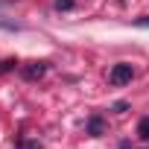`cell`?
Here are the masks:
<instances>
[{
	"instance_id": "1",
	"label": "cell",
	"mask_w": 149,
	"mask_h": 149,
	"mask_svg": "<svg viewBox=\"0 0 149 149\" xmlns=\"http://www.w3.org/2000/svg\"><path fill=\"white\" fill-rule=\"evenodd\" d=\"M132 76H134V70H132V64L120 61V64H114V67H111V73H108V82H111L114 88H120V85L132 82Z\"/></svg>"
},
{
	"instance_id": "9",
	"label": "cell",
	"mask_w": 149,
	"mask_h": 149,
	"mask_svg": "<svg viewBox=\"0 0 149 149\" xmlns=\"http://www.w3.org/2000/svg\"><path fill=\"white\" fill-rule=\"evenodd\" d=\"M137 26H149V18H140V21H137Z\"/></svg>"
},
{
	"instance_id": "2",
	"label": "cell",
	"mask_w": 149,
	"mask_h": 149,
	"mask_svg": "<svg viewBox=\"0 0 149 149\" xmlns=\"http://www.w3.org/2000/svg\"><path fill=\"white\" fill-rule=\"evenodd\" d=\"M21 73H24V79H41L47 73V61H29L26 67H21Z\"/></svg>"
},
{
	"instance_id": "3",
	"label": "cell",
	"mask_w": 149,
	"mask_h": 149,
	"mask_svg": "<svg viewBox=\"0 0 149 149\" xmlns=\"http://www.w3.org/2000/svg\"><path fill=\"white\" fill-rule=\"evenodd\" d=\"M137 134H140L143 140H149V117H143V120L137 123Z\"/></svg>"
},
{
	"instance_id": "7",
	"label": "cell",
	"mask_w": 149,
	"mask_h": 149,
	"mask_svg": "<svg viewBox=\"0 0 149 149\" xmlns=\"http://www.w3.org/2000/svg\"><path fill=\"white\" fill-rule=\"evenodd\" d=\"M15 67V61H0V73H6V70H12Z\"/></svg>"
},
{
	"instance_id": "4",
	"label": "cell",
	"mask_w": 149,
	"mask_h": 149,
	"mask_svg": "<svg viewBox=\"0 0 149 149\" xmlns=\"http://www.w3.org/2000/svg\"><path fill=\"white\" fill-rule=\"evenodd\" d=\"M18 149H41V143H38V140H26V137H21V140H18Z\"/></svg>"
},
{
	"instance_id": "5",
	"label": "cell",
	"mask_w": 149,
	"mask_h": 149,
	"mask_svg": "<svg viewBox=\"0 0 149 149\" xmlns=\"http://www.w3.org/2000/svg\"><path fill=\"white\" fill-rule=\"evenodd\" d=\"M73 3H76V0H56L53 6H56L58 12H67V9H73Z\"/></svg>"
},
{
	"instance_id": "6",
	"label": "cell",
	"mask_w": 149,
	"mask_h": 149,
	"mask_svg": "<svg viewBox=\"0 0 149 149\" xmlns=\"http://www.w3.org/2000/svg\"><path fill=\"white\" fill-rule=\"evenodd\" d=\"M88 129H91V134H100V132H102V120H97V117H94V120L88 123Z\"/></svg>"
},
{
	"instance_id": "8",
	"label": "cell",
	"mask_w": 149,
	"mask_h": 149,
	"mask_svg": "<svg viewBox=\"0 0 149 149\" xmlns=\"http://www.w3.org/2000/svg\"><path fill=\"white\" fill-rule=\"evenodd\" d=\"M0 26L3 29H18V24H12V21H0Z\"/></svg>"
}]
</instances>
